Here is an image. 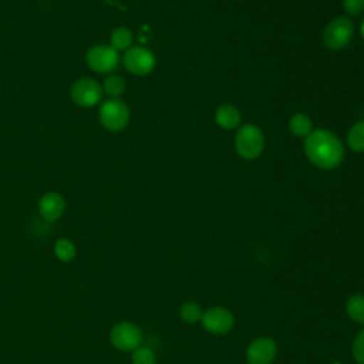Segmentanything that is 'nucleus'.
<instances>
[{"mask_svg":"<svg viewBox=\"0 0 364 364\" xmlns=\"http://www.w3.org/2000/svg\"><path fill=\"white\" fill-rule=\"evenodd\" d=\"M105 94L111 98H118L125 91V82L118 75H108L102 85Z\"/></svg>","mask_w":364,"mask_h":364,"instance_id":"20","label":"nucleus"},{"mask_svg":"<svg viewBox=\"0 0 364 364\" xmlns=\"http://www.w3.org/2000/svg\"><path fill=\"white\" fill-rule=\"evenodd\" d=\"M118 51L111 46H95L87 53V64L95 73H112L118 65Z\"/></svg>","mask_w":364,"mask_h":364,"instance_id":"7","label":"nucleus"},{"mask_svg":"<svg viewBox=\"0 0 364 364\" xmlns=\"http://www.w3.org/2000/svg\"><path fill=\"white\" fill-rule=\"evenodd\" d=\"M100 121L108 131H121L129 121V108L124 101L109 98L100 108Z\"/></svg>","mask_w":364,"mask_h":364,"instance_id":"4","label":"nucleus"},{"mask_svg":"<svg viewBox=\"0 0 364 364\" xmlns=\"http://www.w3.org/2000/svg\"><path fill=\"white\" fill-rule=\"evenodd\" d=\"M202 307L196 301H185L179 307V317L182 321L188 324H195L199 323L202 318Z\"/></svg>","mask_w":364,"mask_h":364,"instance_id":"16","label":"nucleus"},{"mask_svg":"<svg viewBox=\"0 0 364 364\" xmlns=\"http://www.w3.org/2000/svg\"><path fill=\"white\" fill-rule=\"evenodd\" d=\"M132 364H156V355L152 348L146 346H139L131 351Z\"/></svg>","mask_w":364,"mask_h":364,"instance_id":"19","label":"nucleus"},{"mask_svg":"<svg viewBox=\"0 0 364 364\" xmlns=\"http://www.w3.org/2000/svg\"><path fill=\"white\" fill-rule=\"evenodd\" d=\"M75 253H77L75 245L70 239H67V237L58 239L55 242V245H54V255L63 263L71 262L75 257Z\"/></svg>","mask_w":364,"mask_h":364,"instance_id":"15","label":"nucleus"},{"mask_svg":"<svg viewBox=\"0 0 364 364\" xmlns=\"http://www.w3.org/2000/svg\"><path fill=\"white\" fill-rule=\"evenodd\" d=\"M289 128L296 136H307L313 131V122L309 115L297 112L290 118Z\"/></svg>","mask_w":364,"mask_h":364,"instance_id":"14","label":"nucleus"},{"mask_svg":"<svg viewBox=\"0 0 364 364\" xmlns=\"http://www.w3.org/2000/svg\"><path fill=\"white\" fill-rule=\"evenodd\" d=\"M215 119L219 127H222L225 129H233L240 122V112L235 105L223 104L216 109Z\"/></svg>","mask_w":364,"mask_h":364,"instance_id":"12","label":"nucleus"},{"mask_svg":"<svg viewBox=\"0 0 364 364\" xmlns=\"http://www.w3.org/2000/svg\"><path fill=\"white\" fill-rule=\"evenodd\" d=\"M125 68L135 75H146L155 68V55L145 47H129L124 54Z\"/></svg>","mask_w":364,"mask_h":364,"instance_id":"9","label":"nucleus"},{"mask_svg":"<svg viewBox=\"0 0 364 364\" xmlns=\"http://www.w3.org/2000/svg\"><path fill=\"white\" fill-rule=\"evenodd\" d=\"M132 43V33L127 27H119L111 34V47L117 51L128 50Z\"/></svg>","mask_w":364,"mask_h":364,"instance_id":"18","label":"nucleus"},{"mask_svg":"<svg viewBox=\"0 0 364 364\" xmlns=\"http://www.w3.org/2000/svg\"><path fill=\"white\" fill-rule=\"evenodd\" d=\"M343 7L348 14L355 16L364 10V0H343Z\"/></svg>","mask_w":364,"mask_h":364,"instance_id":"22","label":"nucleus"},{"mask_svg":"<svg viewBox=\"0 0 364 364\" xmlns=\"http://www.w3.org/2000/svg\"><path fill=\"white\" fill-rule=\"evenodd\" d=\"M354 36V26L347 17H337L331 20L323 33V41L330 50H341L347 47Z\"/></svg>","mask_w":364,"mask_h":364,"instance_id":"3","label":"nucleus"},{"mask_svg":"<svg viewBox=\"0 0 364 364\" xmlns=\"http://www.w3.org/2000/svg\"><path fill=\"white\" fill-rule=\"evenodd\" d=\"M351 351H353V357H354L355 363L364 364V328L355 334V337L353 340Z\"/></svg>","mask_w":364,"mask_h":364,"instance_id":"21","label":"nucleus"},{"mask_svg":"<svg viewBox=\"0 0 364 364\" xmlns=\"http://www.w3.org/2000/svg\"><path fill=\"white\" fill-rule=\"evenodd\" d=\"M304 152L309 161L321 169H334L344 158L343 144L327 129L311 131L306 136Z\"/></svg>","mask_w":364,"mask_h":364,"instance_id":"1","label":"nucleus"},{"mask_svg":"<svg viewBox=\"0 0 364 364\" xmlns=\"http://www.w3.org/2000/svg\"><path fill=\"white\" fill-rule=\"evenodd\" d=\"M236 152L245 159L257 158L264 148V136L259 127L246 124L240 127L235 136Z\"/></svg>","mask_w":364,"mask_h":364,"instance_id":"2","label":"nucleus"},{"mask_svg":"<svg viewBox=\"0 0 364 364\" xmlns=\"http://www.w3.org/2000/svg\"><path fill=\"white\" fill-rule=\"evenodd\" d=\"M71 100L82 108L94 107L102 97V87L91 78H80L71 87Z\"/></svg>","mask_w":364,"mask_h":364,"instance_id":"8","label":"nucleus"},{"mask_svg":"<svg viewBox=\"0 0 364 364\" xmlns=\"http://www.w3.org/2000/svg\"><path fill=\"white\" fill-rule=\"evenodd\" d=\"M346 313L351 321L364 324V294H353L346 301Z\"/></svg>","mask_w":364,"mask_h":364,"instance_id":"13","label":"nucleus"},{"mask_svg":"<svg viewBox=\"0 0 364 364\" xmlns=\"http://www.w3.org/2000/svg\"><path fill=\"white\" fill-rule=\"evenodd\" d=\"M65 210V200L57 192H47L38 202V212L46 222L58 220Z\"/></svg>","mask_w":364,"mask_h":364,"instance_id":"11","label":"nucleus"},{"mask_svg":"<svg viewBox=\"0 0 364 364\" xmlns=\"http://www.w3.org/2000/svg\"><path fill=\"white\" fill-rule=\"evenodd\" d=\"M276 355V341L266 336L252 340L246 348V360L249 364H273Z\"/></svg>","mask_w":364,"mask_h":364,"instance_id":"10","label":"nucleus"},{"mask_svg":"<svg viewBox=\"0 0 364 364\" xmlns=\"http://www.w3.org/2000/svg\"><path fill=\"white\" fill-rule=\"evenodd\" d=\"M200 323L208 333L215 336H223L233 328L235 316L226 307L213 306L203 311Z\"/></svg>","mask_w":364,"mask_h":364,"instance_id":"6","label":"nucleus"},{"mask_svg":"<svg viewBox=\"0 0 364 364\" xmlns=\"http://www.w3.org/2000/svg\"><path fill=\"white\" fill-rule=\"evenodd\" d=\"M360 31H361V36H363V38H364V20H363V23H361V27H360Z\"/></svg>","mask_w":364,"mask_h":364,"instance_id":"23","label":"nucleus"},{"mask_svg":"<svg viewBox=\"0 0 364 364\" xmlns=\"http://www.w3.org/2000/svg\"><path fill=\"white\" fill-rule=\"evenodd\" d=\"M109 341L119 351H132L141 346L142 331L131 321H119L111 328Z\"/></svg>","mask_w":364,"mask_h":364,"instance_id":"5","label":"nucleus"},{"mask_svg":"<svg viewBox=\"0 0 364 364\" xmlns=\"http://www.w3.org/2000/svg\"><path fill=\"white\" fill-rule=\"evenodd\" d=\"M347 145L355 152L364 151V121H360L351 127L347 134Z\"/></svg>","mask_w":364,"mask_h":364,"instance_id":"17","label":"nucleus"}]
</instances>
